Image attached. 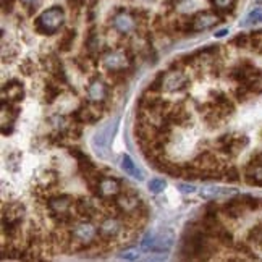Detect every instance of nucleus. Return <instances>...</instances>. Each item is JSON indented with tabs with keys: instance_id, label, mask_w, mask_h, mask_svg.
<instances>
[{
	"instance_id": "nucleus-32",
	"label": "nucleus",
	"mask_w": 262,
	"mask_h": 262,
	"mask_svg": "<svg viewBox=\"0 0 262 262\" xmlns=\"http://www.w3.org/2000/svg\"><path fill=\"white\" fill-rule=\"evenodd\" d=\"M22 5L26 8V12L28 13H34L36 10L41 7V3H43V0H20Z\"/></svg>"
},
{
	"instance_id": "nucleus-39",
	"label": "nucleus",
	"mask_w": 262,
	"mask_h": 262,
	"mask_svg": "<svg viewBox=\"0 0 262 262\" xmlns=\"http://www.w3.org/2000/svg\"><path fill=\"white\" fill-rule=\"evenodd\" d=\"M225 34H228V29H220V31H217V33H216L217 38H223Z\"/></svg>"
},
{
	"instance_id": "nucleus-36",
	"label": "nucleus",
	"mask_w": 262,
	"mask_h": 262,
	"mask_svg": "<svg viewBox=\"0 0 262 262\" xmlns=\"http://www.w3.org/2000/svg\"><path fill=\"white\" fill-rule=\"evenodd\" d=\"M235 248H237V251L240 254H253V251H251V248L246 243H237V244H233Z\"/></svg>"
},
{
	"instance_id": "nucleus-2",
	"label": "nucleus",
	"mask_w": 262,
	"mask_h": 262,
	"mask_svg": "<svg viewBox=\"0 0 262 262\" xmlns=\"http://www.w3.org/2000/svg\"><path fill=\"white\" fill-rule=\"evenodd\" d=\"M65 23V12L62 7H50L36 18V31L41 34L52 36L59 33Z\"/></svg>"
},
{
	"instance_id": "nucleus-27",
	"label": "nucleus",
	"mask_w": 262,
	"mask_h": 262,
	"mask_svg": "<svg viewBox=\"0 0 262 262\" xmlns=\"http://www.w3.org/2000/svg\"><path fill=\"white\" fill-rule=\"evenodd\" d=\"M258 23H262V8L261 7L254 8L253 12H249V15L243 22V26H251V24H258Z\"/></svg>"
},
{
	"instance_id": "nucleus-3",
	"label": "nucleus",
	"mask_w": 262,
	"mask_h": 262,
	"mask_svg": "<svg viewBox=\"0 0 262 262\" xmlns=\"http://www.w3.org/2000/svg\"><path fill=\"white\" fill-rule=\"evenodd\" d=\"M101 62L104 68L109 73H117V71H128L131 64H133V57H131L130 50H118V49H107L102 52Z\"/></svg>"
},
{
	"instance_id": "nucleus-25",
	"label": "nucleus",
	"mask_w": 262,
	"mask_h": 262,
	"mask_svg": "<svg viewBox=\"0 0 262 262\" xmlns=\"http://www.w3.org/2000/svg\"><path fill=\"white\" fill-rule=\"evenodd\" d=\"M164 78H165V71H159V73H157V76L149 83L148 91H151V92L164 91Z\"/></svg>"
},
{
	"instance_id": "nucleus-22",
	"label": "nucleus",
	"mask_w": 262,
	"mask_h": 262,
	"mask_svg": "<svg viewBox=\"0 0 262 262\" xmlns=\"http://www.w3.org/2000/svg\"><path fill=\"white\" fill-rule=\"evenodd\" d=\"M211 3L218 13H230L235 8L237 0H211Z\"/></svg>"
},
{
	"instance_id": "nucleus-9",
	"label": "nucleus",
	"mask_w": 262,
	"mask_h": 262,
	"mask_svg": "<svg viewBox=\"0 0 262 262\" xmlns=\"http://www.w3.org/2000/svg\"><path fill=\"white\" fill-rule=\"evenodd\" d=\"M223 20L222 13L216 12H199L191 18V33H199V31H206L214 28Z\"/></svg>"
},
{
	"instance_id": "nucleus-4",
	"label": "nucleus",
	"mask_w": 262,
	"mask_h": 262,
	"mask_svg": "<svg viewBox=\"0 0 262 262\" xmlns=\"http://www.w3.org/2000/svg\"><path fill=\"white\" fill-rule=\"evenodd\" d=\"M118 118H115L113 122H110L107 127H104L99 133L94 134L92 138V148L94 151L97 153L99 157H102V159H107L110 155V144H112L113 141V136L117 133L118 130Z\"/></svg>"
},
{
	"instance_id": "nucleus-20",
	"label": "nucleus",
	"mask_w": 262,
	"mask_h": 262,
	"mask_svg": "<svg viewBox=\"0 0 262 262\" xmlns=\"http://www.w3.org/2000/svg\"><path fill=\"white\" fill-rule=\"evenodd\" d=\"M62 85H59L57 81L54 80H50V81H47L45 83V87H44V91H45V102L47 104H52L55 101L57 97L62 94Z\"/></svg>"
},
{
	"instance_id": "nucleus-28",
	"label": "nucleus",
	"mask_w": 262,
	"mask_h": 262,
	"mask_svg": "<svg viewBox=\"0 0 262 262\" xmlns=\"http://www.w3.org/2000/svg\"><path fill=\"white\" fill-rule=\"evenodd\" d=\"M154 241H155V232H148L143 237V240H141V249L148 251V253H153Z\"/></svg>"
},
{
	"instance_id": "nucleus-30",
	"label": "nucleus",
	"mask_w": 262,
	"mask_h": 262,
	"mask_svg": "<svg viewBox=\"0 0 262 262\" xmlns=\"http://www.w3.org/2000/svg\"><path fill=\"white\" fill-rule=\"evenodd\" d=\"M233 96H235V99H237L238 102H244L246 99L251 96V91H249L246 85H238L237 87L233 89Z\"/></svg>"
},
{
	"instance_id": "nucleus-15",
	"label": "nucleus",
	"mask_w": 262,
	"mask_h": 262,
	"mask_svg": "<svg viewBox=\"0 0 262 262\" xmlns=\"http://www.w3.org/2000/svg\"><path fill=\"white\" fill-rule=\"evenodd\" d=\"M174 241H175V235L170 228H165L160 233H155L153 253H169L172 246H174Z\"/></svg>"
},
{
	"instance_id": "nucleus-7",
	"label": "nucleus",
	"mask_w": 262,
	"mask_h": 262,
	"mask_svg": "<svg viewBox=\"0 0 262 262\" xmlns=\"http://www.w3.org/2000/svg\"><path fill=\"white\" fill-rule=\"evenodd\" d=\"M138 18L134 17L133 12H127V10H118L112 17V26L118 34L128 36L134 31H138Z\"/></svg>"
},
{
	"instance_id": "nucleus-1",
	"label": "nucleus",
	"mask_w": 262,
	"mask_h": 262,
	"mask_svg": "<svg viewBox=\"0 0 262 262\" xmlns=\"http://www.w3.org/2000/svg\"><path fill=\"white\" fill-rule=\"evenodd\" d=\"M24 218V206L20 202H10L3 206L2 211V232L3 237H7L13 243V240L20 237V228H22Z\"/></svg>"
},
{
	"instance_id": "nucleus-23",
	"label": "nucleus",
	"mask_w": 262,
	"mask_h": 262,
	"mask_svg": "<svg viewBox=\"0 0 262 262\" xmlns=\"http://www.w3.org/2000/svg\"><path fill=\"white\" fill-rule=\"evenodd\" d=\"M222 176H223V180H225V181H228V183H238V181L241 180L240 170H238L235 165L223 167V170H222Z\"/></svg>"
},
{
	"instance_id": "nucleus-38",
	"label": "nucleus",
	"mask_w": 262,
	"mask_h": 262,
	"mask_svg": "<svg viewBox=\"0 0 262 262\" xmlns=\"http://www.w3.org/2000/svg\"><path fill=\"white\" fill-rule=\"evenodd\" d=\"M183 2V0H167V5H169V7H172V8H176V5H180Z\"/></svg>"
},
{
	"instance_id": "nucleus-34",
	"label": "nucleus",
	"mask_w": 262,
	"mask_h": 262,
	"mask_svg": "<svg viewBox=\"0 0 262 262\" xmlns=\"http://www.w3.org/2000/svg\"><path fill=\"white\" fill-rule=\"evenodd\" d=\"M34 70H36V66H34V64L31 60H26L24 64L22 65V71L24 73L26 76H31L34 73Z\"/></svg>"
},
{
	"instance_id": "nucleus-13",
	"label": "nucleus",
	"mask_w": 262,
	"mask_h": 262,
	"mask_svg": "<svg viewBox=\"0 0 262 262\" xmlns=\"http://www.w3.org/2000/svg\"><path fill=\"white\" fill-rule=\"evenodd\" d=\"M23 96H24L23 85L18 80H12L8 83H5L2 87V102L18 104L20 101H23Z\"/></svg>"
},
{
	"instance_id": "nucleus-12",
	"label": "nucleus",
	"mask_w": 262,
	"mask_h": 262,
	"mask_svg": "<svg viewBox=\"0 0 262 262\" xmlns=\"http://www.w3.org/2000/svg\"><path fill=\"white\" fill-rule=\"evenodd\" d=\"M122 191L123 190H122L120 180H117L115 176H102L96 196L101 199H112V197H117Z\"/></svg>"
},
{
	"instance_id": "nucleus-40",
	"label": "nucleus",
	"mask_w": 262,
	"mask_h": 262,
	"mask_svg": "<svg viewBox=\"0 0 262 262\" xmlns=\"http://www.w3.org/2000/svg\"><path fill=\"white\" fill-rule=\"evenodd\" d=\"M261 206H262V202H261Z\"/></svg>"
},
{
	"instance_id": "nucleus-14",
	"label": "nucleus",
	"mask_w": 262,
	"mask_h": 262,
	"mask_svg": "<svg viewBox=\"0 0 262 262\" xmlns=\"http://www.w3.org/2000/svg\"><path fill=\"white\" fill-rule=\"evenodd\" d=\"M75 214L80 220H92L97 216V207L89 199L78 197L75 201Z\"/></svg>"
},
{
	"instance_id": "nucleus-33",
	"label": "nucleus",
	"mask_w": 262,
	"mask_h": 262,
	"mask_svg": "<svg viewBox=\"0 0 262 262\" xmlns=\"http://www.w3.org/2000/svg\"><path fill=\"white\" fill-rule=\"evenodd\" d=\"M120 258L122 259H127V261H136L138 259V251L136 249H125L122 254H120Z\"/></svg>"
},
{
	"instance_id": "nucleus-17",
	"label": "nucleus",
	"mask_w": 262,
	"mask_h": 262,
	"mask_svg": "<svg viewBox=\"0 0 262 262\" xmlns=\"http://www.w3.org/2000/svg\"><path fill=\"white\" fill-rule=\"evenodd\" d=\"M244 180L251 186H262V165H254L248 162L244 172Z\"/></svg>"
},
{
	"instance_id": "nucleus-24",
	"label": "nucleus",
	"mask_w": 262,
	"mask_h": 262,
	"mask_svg": "<svg viewBox=\"0 0 262 262\" xmlns=\"http://www.w3.org/2000/svg\"><path fill=\"white\" fill-rule=\"evenodd\" d=\"M248 243L256 244L258 248L262 249V223L256 225V227H253V228L249 230V233H248Z\"/></svg>"
},
{
	"instance_id": "nucleus-16",
	"label": "nucleus",
	"mask_w": 262,
	"mask_h": 262,
	"mask_svg": "<svg viewBox=\"0 0 262 262\" xmlns=\"http://www.w3.org/2000/svg\"><path fill=\"white\" fill-rule=\"evenodd\" d=\"M244 211H246V207H244V204L241 202L240 197L230 199L228 202H225L223 206H222V214L227 218H232V220L240 218L244 214Z\"/></svg>"
},
{
	"instance_id": "nucleus-26",
	"label": "nucleus",
	"mask_w": 262,
	"mask_h": 262,
	"mask_svg": "<svg viewBox=\"0 0 262 262\" xmlns=\"http://www.w3.org/2000/svg\"><path fill=\"white\" fill-rule=\"evenodd\" d=\"M241 202L244 204L246 211H258V209L261 207V199L254 197V196H249V195H243L240 196Z\"/></svg>"
},
{
	"instance_id": "nucleus-29",
	"label": "nucleus",
	"mask_w": 262,
	"mask_h": 262,
	"mask_svg": "<svg viewBox=\"0 0 262 262\" xmlns=\"http://www.w3.org/2000/svg\"><path fill=\"white\" fill-rule=\"evenodd\" d=\"M232 45L238 49H248L251 47V34H238L237 38L232 39Z\"/></svg>"
},
{
	"instance_id": "nucleus-6",
	"label": "nucleus",
	"mask_w": 262,
	"mask_h": 262,
	"mask_svg": "<svg viewBox=\"0 0 262 262\" xmlns=\"http://www.w3.org/2000/svg\"><path fill=\"white\" fill-rule=\"evenodd\" d=\"M248 136L243 134H223L217 139V149L225 155H237L243 148L248 146Z\"/></svg>"
},
{
	"instance_id": "nucleus-31",
	"label": "nucleus",
	"mask_w": 262,
	"mask_h": 262,
	"mask_svg": "<svg viewBox=\"0 0 262 262\" xmlns=\"http://www.w3.org/2000/svg\"><path fill=\"white\" fill-rule=\"evenodd\" d=\"M149 190L153 191V193H162L165 190V186H167V181L164 180V178H154V180H151L149 181Z\"/></svg>"
},
{
	"instance_id": "nucleus-18",
	"label": "nucleus",
	"mask_w": 262,
	"mask_h": 262,
	"mask_svg": "<svg viewBox=\"0 0 262 262\" xmlns=\"http://www.w3.org/2000/svg\"><path fill=\"white\" fill-rule=\"evenodd\" d=\"M122 169H123L125 174L136 178V180H143V178H144L143 170L138 169V165L134 164L133 159H131L130 155H123L122 157Z\"/></svg>"
},
{
	"instance_id": "nucleus-8",
	"label": "nucleus",
	"mask_w": 262,
	"mask_h": 262,
	"mask_svg": "<svg viewBox=\"0 0 262 262\" xmlns=\"http://www.w3.org/2000/svg\"><path fill=\"white\" fill-rule=\"evenodd\" d=\"M117 209H118V214H122V216H133V214L138 211V209L143 206V202H141V199L138 196V193L133 191V188L128 191H122L120 195L117 196Z\"/></svg>"
},
{
	"instance_id": "nucleus-21",
	"label": "nucleus",
	"mask_w": 262,
	"mask_h": 262,
	"mask_svg": "<svg viewBox=\"0 0 262 262\" xmlns=\"http://www.w3.org/2000/svg\"><path fill=\"white\" fill-rule=\"evenodd\" d=\"M76 38V31L75 29H66L62 38L59 41V50L60 52H68L73 47V43H75Z\"/></svg>"
},
{
	"instance_id": "nucleus-19",
	"label": "nucleus",
	"mask_w": 262,
	"mask_h": 262,
	"mask_svg": "<svg viewBox=\"0 0 262 262\" xmlns=\"http://www.w3.org/2000/svg\"><path fill=\"white\" fill-rule=\"evenodd\" d=\"M233 190H223V188H216V186H209V188H202L201 193H199V196L202 199H209V201H212V199H216L218 196H227V195H232Z\"/></svg>"
},
{
	"instance_id": "nucleus-5",
	"label": "nucleus",
	"mask_w": 262,
	"mask_h": 262,
	"mask_svg": "<svg viewBox=\"0 0 262 262\" xmlns=\"http://www.w3.org/2000/svg\"><path fill=\"white\" fill-rule=\"evenodd\" d=\"M123 223L118 216H107L101 220L99 223V240L101 243H110L115 238L120 237V233L123 232Z\"/></svg>"
},
{
	"instance_id": "nucleus-11",
	"label": "nucleus",
	"mask_w": 262,
	"mask_h": 262,
	"mask_svg": "<svg viewBox=\"0 0 262 262\" xmlns=\"http://www.w3.org/2000/svg\"><path fill=\"white\" fill-rule=\"evenodd\" d=\"M188 86H190V78H188L183 71H175V70L165 71L164 91L178 92V91H185Z\"/></svg>"
},
{
	"instance_id": "nucleus-10",
	"label": "nucleus",
	"mask_w": 262,
	"mask_h": 262,
	"mask_svg": "<svg viewBox=\"0 0 262 262\" xmlns=\"http://www.w3.org/2000/svg\"><path fill=\"white\" fill-rule=\"evenodd\" d=\"M87 101L91 104H107L109 85L101 78H92L87 86Z\"/></svg>"
},
{
	"instance_id": "nucleus-35",
	"label": "nucleus",
	"mask_w": 262,
	"mask_h": 262,
	"mask_svg": "<svg viewBox=\"0 0 262 262\" xmlns=\"http://www.w3.org/2000/svg\"><path fill=\"white\" fill-rule=\"evenodd\" d=\"M178 190L181 193H185V195H188V193L191 195V193L196 191V186L191 185V183H180V185H178Z\"/></svg>"
},
{
	"instance_id": "nucleus-37",
	"label": "nucleus",
	"mask_w": 262,
	"mask_h": 262,
	"mask_svg": "<svg viewBox=\"0 0 262 262\" xmlns=\"http://www.w3.org/2000/svg\"><path fill=\"white\" fill-rule=\"evenodd\" d=\"M13 10V0H2V12L10 13Z\"/></svg>"
}]
</instances>
